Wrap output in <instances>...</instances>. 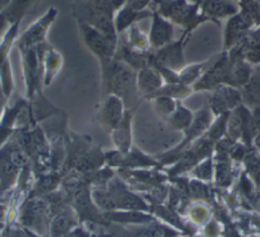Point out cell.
<instances>
[{
	"mask_svg": "<svg viewBox=\"0 0 260 237\" xmlns=\"http://www.w3.org/2000/svg\"><path fill=\"white\" fill-rule=\"evenodd\" d=\"M79 26L83 35L85 44L100 59L104 65L110 63V58L113 56L116 46L111 44L107 38L85 21H79Z\"/></svg>",
	"mask_w": 260,
	"mask_h": 237,
	"instance_id": "obj_1",
	"label": "cell"
},
{
	"mask_svg": "<svg viewBox=\"0 0 260 237\" xmlns=\"http://www.w3.org/2000/svg\"><path fill=\"white\" fill-rule=\"evenodd\" d=\"M54 17H55V11L51 9L50 12L46 16H44L38 22H36L34 25H31L26 31V33L23 34L22 38L20 39L21 47L28 48L31 45H34L35 43L41 41L46 33L45 31H46L47 26L50 24L52 19H54Z\"/></svg>",
	"mask_w": 260,
	"mask_h": 237,
	"instance_id": "obj_2",
	"label": "cell"
},
{
	"mask_svg": "<svg viewBox=\"0 0 260 237\" xmlns=\"http://www.w3.org/2000/svg\"><path fill=\"white\" fill-rule=\"evenodd\" d=\"M31 1L32 0H12L11 5L5 12L7 20L11 22L18 21L19 17L23 14L24 10L27 8Z\"/></svg>",
	"mask_w": 260,
	"mask_h": 237,
	"instance_id": "obj_3",
	"label": "cell"
},
{
	"mask_svg": "<svg viewBox=\"0 0 260 237\" xmlns=\"http://www.w3.org/2000/svg\"><path fill=\"white\" fill-rule=\"evenodd\" d=\"M137 17V13L136 10L131 9L130 7H125L123 8L117 15L116 18V29L117 32H122L124 28H126L127 26H129L133 20H135V18Z\"/></svg>",
	"mask_w": 260,
	"mask_h": 237,
	"instance_id": "obj_4",
	"label": "cell"
},
{
	"mask_svg": "<svg viewBox=\"0 0 260 237\" xmlns=\"http://www.w3.org/2000/svg\"><path fill=\"white\" fill-rule=\"evenodd\" d=\"M170 34L169 26L162 22L160 19L156 18L153 22L152 32H151V41L155 45H159L168 40Z\"/></svg>",
	"mask_w": 260,
	"mask_h": 237,
	"instance_id": "obj_5",
	"label": "cell"
},
{
	"mask_svg": "<svg viewBox=\"0 0 260 237\" xmlns=\"http://www.w3.org/2000/svg\"><path fill=\"white\" fill-rule=\"evenodd\" d=\"M216 179L217 183L221 186H226L231 182V172L229 170V167L225 164H219L217 166L216 170Z\"/></svg>",
	"mask_w": 260,
	"mask_h": 237,
	"instance_id": "obj_6",
	"label": "cell"
},
{
	"mask_svg": "<svg viewBox=\"0 0 260 237\" xmlns=\"http://www.w3.org/2000/svg\"><path fill=\"white\" fill-rule=\"evenodd\" d=\"M196 174L203 179H207L211 176V165L209 161H206L205 163L201 164L197 170H196Z\"/></svg>",
	"mask_w": 260,
	"mask_h": 237,
	"instance_id": "obj_7",
	"label": "cell"
},
{
	"mask_svg": "<svg viewBox=\"0 0 260 237\" xmlns=\"http://www.w3.org/2000/svg\"><path fill=\"white\" fill-rule=\"evenodd\" d=\"M191 191L195 196H205L206 195V189L205 186H203L201 183L198 182H192L191 183Z\"/></svg>",
	"mask_w": 260,
	"mask_h": 237,
	"instance_id": "obj_8",
	"label": "cell"
},
{
	"mask_svg": "<svg viewBox=\"0 0 260 237\" xmlns=\"http://www.w3.org/2000/svg\"><path fill=\"white\" fill-rule=\"evenodd\" d=\"M176 118H177V123L178 124H180L181 126H185L189 123L190 114L185 110H181V112L177 114Z\"/></svg>",
	"mask_w": 260,
	"mask_h": 237,
	"instance_id": "obj_9",
	"label": "cell"
},
{
	"mask_svg": "<svg viewBox=\"0 0 260 237\" xmlns=\"http://www.w3.org/2000/svg\"><path fill=\"white\" fill-rule=\"evenodd\" d=\"M137 237H159V231L156 229H150L142 232Z\"/></svg>",
	"mask_w": 260,
	"mask_h": 237,
	"instance_id": "obj_10",
	"label": "cell"
},
{
	"mask_svg": "<svg viewBox=\"0 0 260 237\" xmlns=\"http://www.w3.org/2000/svg\"><path fill=\"white\" fill-rule=\"evenodd\" d=\"M7 21H8V20H7V17H6V15H5V13H1V14H0V35H1L2 32L4 31L5 24H6Z\"/></svg>",
	"mask_w": 260,
	"mask_h": 237,
	"instance_id": "obj_11",
	"label": "cell"
},
{
	"mask_svg": "<svg viewBox=\"0 0 260 237\" xmlns=\"http://www.w3.org/2000/svg\"><path fill=\"white\" fill-rule=\"evenodd\" d=\"M255 123L256 125L260 128V112H256V115H255Z\"/></svg>",
	"mask_w": 260,
	"mask_h": 237,
	"instance_id": "obj_12",
	"label": "cell"
},
{
	"mask_svg": "<svg viewBox=\"0 0 260 237\" xmlns=\"http://www.w3.org/2000/svg\"><path fill=\"white\" fill-rule=\"evenodd\" d=\"M10 0H0V9H2Z\"/></svg>",
	"mask_w": 260,
	"mask_h": 237,
	"instance_id": "obj_13",
	"label": "cell"
}]
</instances>
